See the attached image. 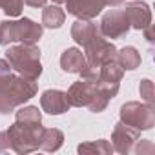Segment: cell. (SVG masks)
I'll return each instance as SVG.
<instances>
[{
  "mask_svg": "<svg viewBox=\"0 0 155 155\" xmlns=\"http://www.w3.org/2000/svg\"><path fill=\"white\" fill-rule=\"evenodd\" d=\"M38 91L37 81H29L22 75H4L0 77V113L9 115L18 106L31 101Z\"/></svg>",
  "mask_w": 155,
  "mask_h": 155,
  "instance_id": "1",
  "label": "cell"
},
{
  "mask_svg": "<svg viewBox=\"0 0 155 155\" xmlns=\"http://www.w3.org/2000/svg\"><path fill=\"white\" fill-rule=\"evenodd\" d=\"M6 58L18 75L29 81H38L42 75V62H40V49L37 44H18L8 46Z\"/></svg>",
  "mask_w": 155,
  "mask_h": 155,
  "instance_id": "2",
  "label": "cell"
},
{
  "mask_svg": "<svg viewBox=\"0 0 155 155\" xmlns=\"http://www.w3.org/2000/svg\"><path fill=\"white\" fill-rule=\"evenodd\" d=\"M44 26L31 18L18 20H2L0 22V46H9L13 42L20 44H37L42 38Z\"/></svg>",
  "mask_w": 155,
  "mask_h": 155,
  "instance_id": "3",
  "label": "cell"
},
{
  "mask_svg": "<svg viewBox=\"0 0 155 155\" xmlns=\"http://www.w3.org/2000/svg\"><path fill=\"white\" fill-rule=\"evenodd\" d=\"M6 131H8V139H9V148L15 153L26 155V153H31V151L38 150L44 126L42 124L29 126V124H20V122L15 120Z\"/></svg>",
  "mask_w": 155,
  "mask_h": 155,
  "instance_id": "4",
  "label": "cell"
},
{
  "mask_svg": "<svg viewBox=\"0 0 155 155\" xmlns=\"http://www.w3.org/2000/svg\"><path fill=\"white\" fill-rule=\"evenodd\" d=\"M119 117H120V122H124L126 126L137 131H148L155 126V106L131 101L120 106Z\"/></svg>",
  "mask_w": 155,
  "mask_h": 155,
  "instance_id": "5",
  "label": "cell"
},
{
  "mask_svg": "<svg viewBox=\"0 0 155 155\" xmlns=\"http://www.w3.org/2000/svg\"><path fill=\"white\" fill-rule=\"evenodd\" d=\"M131 29L130 20L124 13V9H110L108 13H104L101 24H99V31L104 38H120L124 35H128V31Z\"/></svg>",
  "mask_w": 155,
  "mask_h": 155,
  "instance_id": "6",
  "label": "cell"
},
{
  "mask_svg": "<svg viewBox=\"0 0 155 155\" xmlns=\"http://www.w3.org/2000/svg\"><path fill=\"white\" fill-rule=\"evenodd\" d=\"M117 55V48L111 40L104 38L102 35H97L91 42H88L84 46V57L90 64L101 66L108 60H113Z\"/></svg>",
  "mask_w": 155,
  "mask_h": 155,
  "instance_id": "7",
  "label": "cell"
},
{
  "mask_svg": "<svg viewBox=\"0 0 155 155\" xmlns=\"http://www.w3.org/2000/svg\"><path fill=\"white\" fill-rule=\"evenodd\" d=\"M140 137V131L126 126L124 122H117L113 131H111V146H113V151L120 153V155H128L135 144V140Z\"/></svg>",
  "mask_w": 155,
  "mask_h": 155,
  "instance_id": "8",
  "label": "cell"
},
{
  "mask_svg": "<svg viewBox=\"0 0 155 155\" xmlns=\"http://www.w3.org/2000/svg\"><path fill=\"white\" fill-rule=\"evenodd\" d=\"M124 13L130 20V26L137 31L146 29L148 26H151V9L146 2H140V0H133V2L126 4Z\"/></svg>",
  "mask_w": 155,
  "mask_h": 155,
  "instance_id": "9",
  "label": "cell"
},
{
  "mask_svg": "<svg viewBox=\"0 0 155 155\" xmlns=\"http://www.w3.org/2000/svg\"><path fill=\"white\" fill-rule=\"evenodd\" d=\"M93 93H95V84L88 82V81H82V79L73 82L66 91L68 102L73 108H88V104L93 99Z\"/></svg>",
  "mask_w": 155,
  "mask_h": 155,
  "instance_id": "10",
  "label": "cell"
},
{
  "mask_svg": "<svg viewBox=\"0 0 155 155\" xmlns=\"http://www.w3.org/2000/svg\"><path fill=\"white\" fill-rule=\"evenodd\" d=\"M66 9L77 18H95L106 8L104 0H66Z\"/></svg>",
  "mask_w": 155,
  "mask_h": 155,
  "instance_id": "11",
  "label": "cell"
},
{
  "mask_svg": "<svg viewBox=\"0 0 155 155\" xmlns=\"http://www.w3.org/2000/svg\"><path fill=\"white\" fill-rule=\"evenodd\" d=\"M40 108L49 115H62L71 106L68 102V95L62 90H46L40 95Z\"/></svg>",
  "mask_w": 155,
  "mask_h": 155,
  "instance_id": "12",
  "label": "cell"
},
{
  "mask_svg": "<svg viewBox=\"0 0 155 155\" xmlns=\"http://www.w3.org/2000/svg\"><path fill=\"white\" fill-rule=\"evenodd\" d=\"M97 35H101V31L99 26L93 22V18H77L71 24V38L82 48L88 42H91Z\"/></svg>",
  "mask_w": 155,
  "mask_h": 155,
  "instance_id": "13",
  "label": "cell"
},
{
  "mask_svg": "<svg viewBox=\"0 0 155 155\" xmlns=\"http://www.w3.org/2000/svg\"><path fill=\"white\" fill-rule=\"evenodd\" d=\"M86 57L79 48H68L60 55V68L66 73H81V69L86 66Z\"/></svg>",
  "mask_w": 155,
  "mask_h": 155,
  "instance_id": "14",
  "label": "cell"
},
{
  "mask_svg": "<svg viewBox=\"0 0 155 155\" xmlns=\"http://www.w3.org/2000/svg\"><path fill=\"white\" fill-rule=\"evenodd\" d=\"M122 75H124V69L119 66V62L115 58L113 60H108V62H104V64L99 66V81L101 82L120 84Z\"/></svg>",
  "mask_w": 155,
  "mask_h": 155,
  "instance_id": "15",
  "label": "cell"
},
{
  "mask_svg": "<svg viewBox=\"0 0 155 155\" xmlns=\"http://www.w3.org/2000/svg\"><path fill=\"white\" fill-rule=\"evenodd\" d=\"M66 22V11L58 8V4L44 6L42 9V26L48 29H58Z\"/></svg>",
  "mask_w": 155,
  "mask_h": 155,
  "instance_id": "16",
  "label": "cell"
},
{
  "mask_svg": "<svg viewBox=\"0 0 155 155\" xmlns=\"http://www.w3.org/2000/svg\"><path fill=\"white\" fill-rule=\"evenodd\" d=\"M115 60L119 62V66L124 71H133L140 66V53L133 48V46H126L122 49H117Z\"/></svg>",
  "mask_w": 155,
  "mask_h": 155,
  "instance_id": "17",
  "label": "cell"
},
{
  "mask_svg": "<svg viewBox=\"0 0 155 155\" xmlns=\"http://www.w3.org/2000/svg\"><path fill=\"white\" fill-rule=\"evenodd\" d=\"M64 144V133L57 128H44L42 137H40V144L38 150L44 151H58Z\"/></svg>",
  "mask_w": 155,
  "mask_h": 155,
  "instance_id": "18",
  "label": "cell"
},
{
  "mask_svg": "<svg viewBox=\"0 0 155 155\" xmlns=\"http://www.w3.org/2000/svg\"><path fill=\"white\" fill-rule=\"evenodd\" d=\"M79 153H88V155H111L113 153V146L111 142L99 139V140H90V142H82L77 146Z\"/></svg>",
  "mask_w": 155,
  "mask_h": 155,
  "instance_id": "19",
  "label": "cell"
},
{
  "mask_svg": "<svg viewBox=\"0 0 155 155\" xmlns=\"http://www.w3.org/2000/svg\"><path fill=\"white\" fill-rule=\"evenodd\" d=\"M15 120L20 124H42V113L38 111L37 106H24L15 111Z\"/></svg>",
  "mask_w": 155,
  "mask_h": 155,
  "instance_id": "20",
  "label": "cell"
},
{
  "mask_svg": "<svg viewBox=\"0 0 155 155\" xmlns=\"http://www.w3.org/2000/svg\"><path fill=\"white\" fill-rule=\"evenodd\" d=\"M0 9L8 17H20L24 9V0H0Z\"/></svg>",
  "mask_w": 155,
  "mask_h": 155,
  "instance_id": "21",
  "label": "cell"
},
{
  "mask_svg": "<svg viewBox=\"0 0 155 155\" xmlns=\"http://www.w3.org/2000/svg\"><path fill=\"white\" fill-rule=\"evenodd\" d=\"M139 93L142 97V101L150 106H155V91H153V82L150 79H142L139 84Z\"/></svg>",
  "mask_w": 155,
  "mask_h": 155,
  "instance_id": "22",
  "label": "cell"
},
{
  "mask_svg": "<svg viewBox=\"0 0 155 155\" xmlns=\"http://www.w3.org/2000/svg\"><path fill=\"white\" fill-rule=\"evenodd\" d=\"M81 79L82 81H88V82H97L99 81V66H95V64H90V62H86V66L81 69Z\"/></svg>",
  "mask_w": 155,
  "mask_h": 155,
  "instance_id": "23",
  "label": "cell"
},
{
  "mask_svg": "<svg viewBox=\"0 0 155 155\" xmlns=\"http://www.w3.org/2000/svg\"><path fill=\"white\" fill-rule=\"evenodd\" d=\"M131 151H135L137 155H153V151H155V146H153V142L151 140H146V139H137L135 140V144H133V148H131Z\"/></svg>",
  "mask_w": 155,
  "mask_h": 155,
  "instance_id": "24",
  "label": "cell"
},
{
  "mask_svg": "<svg viewBox=\"0 0 155 155\" xmlns=\"http://www.w3.org/2000/svg\"><path fill=\"white\" fill-rule=\"evenodd\" d=\"M11 73V64L8 60H2L0 58V77H4V75H9Z\"/></svg>",
  "mask_w": 155,
  "mask_h": 155,
  "instance_id": "25",
  "label": "cell"
},
{
  "mask_svg": "<svg viewBox=\"0 0 155 155\" xmlns=\"http://www.w3.org/2000/svg\"><path fill=\"white\" fill-rule=\"evenodd\" d=\"M8 148H9L8 131H0V150H8Z\"/></svg>",
  "mask_w": 155,
  "mask_h": 155,
  "instance_id": "26",
  "label": "cell"
},
{
  "mask_svg": "<svg viewBox=\"0 0 155 155\" xmlns=\"http://www.w3.org/2000/svg\"><path fill=\"white\" fill-rule=\"evenodd\" d=\"M24 2L31 8H44L46 6V0H24Z\"/></svg>",
  "mask_w": 155,
  "mask_h": 155,
  "instance_id": "27",
  "label": "cell"
},
{
  "mask_svg": "<svg viewBox=\"0 0 155 155\" xmlns=\"http://www.w3.org/2000/svg\"><path fill=\"white\" fill-rule=\"evenodd\" d=\"M124 2V0H104V4L106 6H111V8H115V6H120Z\"/></svg>",
  "mask_w": 155,
  "mask_h": 155,
  "instance_id": "28",
  "label": "cell"
},
{
  "mask_svg": "<svg viewBox=\"0 0 155 155\" xmlns=\"http://www.w3.org/2000/svg\"><path fill=\"white\" fill-rule=\"evenodd\" d=\"M53 2H55V4H64L66 0H53Z\"/></svg>",
  "mask_w": 155,
  "mask_h": 155,
  "instance_id": "29",
  "label": "cell"
}]
</instances>
